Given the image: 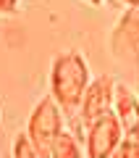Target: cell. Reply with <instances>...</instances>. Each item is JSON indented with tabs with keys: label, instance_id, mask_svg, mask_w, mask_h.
I'll return each instance as SVG.
<instances>
[{
	"label": "cell",
	"instance_id": "cell-8",
	"mask_svg": "<svg viewBox=\"0 0 139 158\" xmlns=\"http://www.w3.org/2000/svg\"><path fill=\"white\" fill-rule=\"evenodd\" d=\"M13 158H47V156L29 140V135H18L13 142Z\"/></svg>",
	"mask_w": 139,
	"mask_h": 158
},
{
	"label": "cell",
	"instance_id": "cell-11",
	"mask_svg": "<svg viewBox=\"0 0 139 158\" xmlns=\"http://www.w3.org/2000/svg\"><path fill=\"white\" fill-rule=\"evenodd\" d=\"M123 3H129V6H139V0H123Z\"/></svg>",
	"mask_w": 139,
	"mask_h": 158
},
{
	"label": "cell",
	"instance_id": "cell-7",
	"mask_svg": "<svg viewBox=\"0 0 139 158\" xmlns=\"http://www.w3.org/2000/svg\"><path fill=\"white\" fill-rule=\"evenodd\" d=\"M47 158H81L79 142L73 140V135H68V132H61V135L53 140Z\"/></svg>",
	"mask_w": 139,
	"mask_h": 158
},
{
	"label": "cell",
	"instance_id": "cell-4",
	"mask_svg": "<svg viewBox=\"0 0 139 158\" xmlns=\"http://www.w3.org/2000/svg\"><path fill=\"white\" fill-rule=\"evenodd\" d=\"M123 140V127L116 113L97 118L92 127H87V158H110L113 150Z\"/></svg>",
	"mask_w": 139,
	"mask_h": 158
},
{
	"label": "cell",
	"instance_id": "cell-2",
	"mask_svg": "<svg viewBox=\"0 0 139 158\" xmlns=\"http://www.w3.org/2000/svg\"><path fill=\"white\" fill-rule=\"evenodd\" d=\"M63 108L58 106V100L53 95H45L42 100L37 103V108L32 111V118H29V127H26V135L39 150L47 156L50 153V145L58 135L63 132V116H61Z\"/></svg>",
	"mask_w": 139,
	"mask_h": 158
},
{
	"label": "cell",
	"instance_id": "cell-3",
	"mask_svg": "<svg viewBox=\"0 0 139 158\" xmlns=\"http://www.w3.org/2000/svg\"><path fill=\"white\" fill-rule=\"evenodd\" d=\"M110 50L118 61L139 66V6H131L110 34Z\"/></svg>",
	"mask_w": 139,
	"mask_h": 158
},
{
	"label": "cell",
	"instance_id": "cell-10",
	"mask_svg": "<svg viewBox=\"0 0 139 158\" xmlns=\"http://www.w3.org/2000/svg\"><path fill=\"white\" fill-rule=\"evenodd\" d=\"M18 0H0V16H8V13H16Z\"/></svg>",
	"mask_w": 139,
	"mask_h": 158
},
{
	"label": "cell",
	"instance_id": "cell-5",
	"mask_svg": "<svg viewBox=\"0 0 139 158\" xmlns=\"http://www.w3.org/2000/svg\"><path fill=\"white\" fill-rule=\"evenodd\" d=\"M113 95H116V85H113L110 77H97L95 82H89L87 92H84V100L79 106L81 124L92 127L97 118L113 113Z\"/></svg>",
	"mask_w": 139,
	"mask_h": 158
},
{
	"label": "cell",
	"instance_id": "cell-9",
	"mask_svg": "<svg viewBox=\"0 0 139 158\" xmlns=\"http://www.w3.org/2000/svg\"><path fill=\"white\" fill-rule=\"evenodd\" d=\"M110 158H139V140H131V137H123L121 145L113 150Z\"/></svg>",
	"mask_w": 139,
	"mask_h": 158
},
{
	"label": "cell",
	"instance_id": "cell-1",
	"mask_svg": "<svg viewBox=\"0 0 139 158\" xmlns=\"http://www.w3.org/2000/svg\"><path fill=\"white\" fill-rule=\"evenodd\" d=\"M50 87H53V98L58 100L63 111L73 113L81 106L84 92L89 87V71L79 53H63L55 58L50 74Z\"/></svg>",
	"mask_w": 139,
	"mask_h": 158
},
{
	"label": "cell",
	"instance_id": "cell-6",
	"mask_svg": "<svg viewBox=\"0 0 139 158\" xmlns=\"http://www.w3.org/2000/svg\"><path fill=\"white\" fill-rule=\"evenodd\" d=\"M113 103H116V116L123 127V135L139 140V95H134L126 85H116Z\"/></svg>",
	"mask_w": 139,
	"mask_h": 158
},
{
	"label": "cell",
	"instance_id": "cell-12",
	"mask_svg": "<svg viewBox=\"0 0 139 158\" xmlns=\"http://www.w3.org/2000/svg\"><path fill=\"white\" fill-rule=\"evenodd\" d=\"M87 3H92V6H100V3H102V0H87Z\"/></svg>",
	"mask_w": 139,
	"mask_h": 158
}]
</instances>
